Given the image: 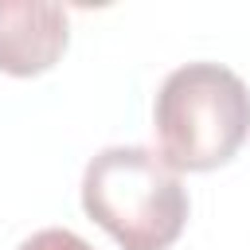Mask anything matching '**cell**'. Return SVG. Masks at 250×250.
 I'll return each instance as SVG.
<instances>
[{"label": "cell", "instance_id": "cell-1", "mask_svg": "<svg viewBox=\"0 0 250 250\" xmlns=\"http://www.w3.org/2000/svg\"><path fill=\"white\" fill-rule=\"evenodd\" d=\"M188 188L160 152L109 145L82 172V211L121 250H168L188 223Z\"/></svg>", "mask_w": 250, "mask_h": 250}, {"label": "cell", "instance_id": "cell-2", "mask_svg": "<svg viewBox=\"0 0 250 250\" xmlns=\"http://www.w3.org/2000/svg\"><path fill=\"white\" fill-rule=\"evenodd\" d=\"M152 129L168 168L211 172L250 137V90L223 62H184L156 90Z\"/></svg>", "mask_w": 250, "mask_h": 250}, {"label": "cell", "instance_id": "cell-3", "mask_svg": "<svg viewBox=\"0 0 250 250\" xmlns=\"http://www.w3.org/2000/svg\"><path fill=\"white\" fill-rule=\"evenodd\" d=\"M70 43V16L51 0H0V70L35 78L51 70Z\"/></svg>", "mask_w": 250, "mask_h": 250}, {"label": "cell", "instance_id": "cell-4", "mask_svg": "<svg viewBox=\"0 0 250 250\" xmlns=\"http://www.w3.org/2000/svg\"><path fill=\"white\" fill-rule=\"evenodd\" d=\"M16 250H94V246L66 227H47V230H35L31 238H23Z\"/></svg>", "mask_w": 250, "mask_h": 250}]
</instances>
